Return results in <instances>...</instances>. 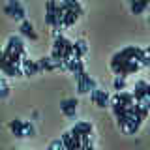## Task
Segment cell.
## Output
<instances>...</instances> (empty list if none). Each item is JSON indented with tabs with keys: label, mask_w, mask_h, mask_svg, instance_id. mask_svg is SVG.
Returning <instances> with one entry per match:
<instances>
[{
	"label": "cell",
	"mask_w": 150,
	"mask_h": 150,
	"mask_svg": "<svg viewBox=\"0 0 150 150\" xmlns=\"http://www.w3.org/2000/svg\"><path fill=\"white\" fill-rule=\"evenodd\" d=\"M118 54L122 58H128V60H137L141 62V58H143L144 54V49H141V47H135V45H129V47H124L122 51H118Z\"/></svg>",
	"instance_id": "obj_2"
},
{
	"label": "cell",
	"mask_w": 150,
	"mask_h": 150,
	"mask_svg": "<svg viewBox=\"0 0 150 150\" xmlns=\"http://www.w3.org/2000/svg\"><path fill=\"white\" fill-rule=\"evenodd\" d=\"M111 101H120V103H124V105H131V103L135 101V98H133V94H129V92L118 90V94H116Z\"/></svg>",
	"instance_id": "obj_10"
},
{
	"label": "cell",
	"mask_w": 150,
	"mask_h": 150,
	"mask_svg": "<svg viewBox=\"0 0 150 150\" xmlns=\"http://www.w3.org/2000/svg\"><path fill=\"white\" fill-rule=\"evenodd\" d=\"M129 4H131V11H133L135 15H139V13H143L144 9H148L141 0H129Z\"/></svg>",
	"instance_id": "obj_12"
},
{
	"label": "cell",
	"mask_w": 150,
	"mask_h": 150,
	"mask_svg": "<svg viewBox=\"0 0 150 150\" xmlns=\"http://www.w3.org/2000/svg\"><path fill=\"white\" fill-rule=\"evenodd\" d=\"M9 96V86L4 79H0V98H8Z\"/></svg>",
	"instance_id": "obj_16"
},
{
	"label": "cell",
	"mask_w": 150,
	"mask_h": 150,
	"mask_svg": "<svg viewBox=\"0 0 150 150\" xmlns=\"http://www.w3.org/2000/svg\"><path fill=\"white\" fill-rule=\"evenodd\" d=\"M54 148H66L64 146V143H62V139H58V141H53V143H49V150H54Z\"/></svg>",
	"instance_id": "obj_19"
},
{
	"label": "cell",
	"mask_w": 150,
	"mask_h": 150,
	"mask_svg": "<svg viewBox=\"0 0 150 150\" xmlns=\"http://www.w3.org/2000/svg\"><path fill=\"white\" fill-rule=\"evenodd\" d=\"M13 135H15L17 139H25L26 135H25V129H13Z\"/></svg>",
	"instance_id": "obj_21"
},
{
	"label": "cell",
	"mask_w": 150,
	"mask_h": 150,
	"mask_svg": "<svg viewBox=\"0 0 150 150\" xmlns=\"http://www.w3.org/2000/svg\"><path fill=\"white\" fill-rule=\"evenodd\" d=\"M4 13H6L8 17H11V19H17V17H15V11H13V8L9 6V4H6V6H4Z\"/></svg>",
	"instance_id": "obj_20"
},
{
	"label": "cell",
	"mask_w": 150,
	"mask_h": 150,
	"mask_svg": "<svg viewBox=\"0 0 150 150\" xmlns=\"http://www.w3.org/2000/svg\"><path fill=\"white\" fill-rule=\"evenodd\" d=\"M9 129H25V122H23V120H11V122H9Z\"/></svg>",
	"instance_id": "obj_17"
},
{
	"label": "cell",
	"mask_w": 150,
	"mask_h": 150,
	"mask_svg": "<svg viewBox=\"0 0 150 150\" xmlns=\"http://www.w3.org/2000/svg\"><path fill=\"white\" fill-rule=\"evenodd\" d=\"M36 133V129H34V126L30 124V122H25V135L26 137H32V135Z\"/></svg>",
	"instance_id": "obj_18"
},
{
	"label": "cell",
	"mask_w": 150,
	"mask_h": 150,
	"mask_svg": "<svg viewBox=\"0 0 150 150\" xmlns=\"http://www.w3.org/2000/svg\"><path fill=\"white\" fill-rule=\"evenodd\" d=\"M112 88H115V90H124V88H126V77H120V75H116L115 83H112Z\"/></svg>",
	"instance_id": "obj_14"
},
{
	"label": "cell",
	"mask_w": 150,
	"mask_h": 150,
	"mask_svg": "<svg viewBox=\"0 0 150 150\" xmlns=\"http://www.w3.org/2000/svg\"><path fill=\"white\" fill-rule=\"evenodd\" d=\"M21 34L23 36H26V38H30V40H38V34H36V30H34V26H32V23L30 21H26V19H23L21 21Z\"/></svg>",
	"instance_id": "obj_7"
},
{
	"label": "cell",
	"mask_w": 150,
	"mask_h": 150,
	"mask_svg": "<svg viewBox=\"0 0 150 150\" xmlns=\"http://www.w3.org/2000/svg\"><path fill=\"white\" fill-rule=\"evenodd\" d=\"M90 100L94 101V105H98L100 109H105V107L111 103L109 92H107V90H101V88H98V86L90 90Z\"/></svg>",
	"instance_id": "obj_1"
},
{
	"label": "cell",
	"mask_w": 150,
	"mask_h": 150,
	"mask_svg": "<svg viewBox=\"0 0 150 150\" xmlns=\"http://www.w3.org/2000/svg\"><path fill=\"white\" fill-rule=\"evenodd\" d=\"M8 4L13 8V11H15V17L19 21H23V19H26V13H25V8L21 6V2L19 0H8Z\"/></svg>",
	"instance_id": "obj_11"
},
{
	"label": "cell",
	"mask_w": 150,
	"mask_h": 150,
	"mask_svg": "<svg viewBox=\"0 0 150 150\" xmlns=\"http://www.w3.org/2000/svg\"><path fill=\"white\" fill-rule=\"evenodd\" d=\"M77 105H79V101L75 100V98H68V100L60 101V109H62V112L68 118H75V115H77Z\"/></svg>",
	"instance_id": "obj_4"
},
{
	"label": "cell",
	"mask_w": 150,
	"mask_h": 150,
	"mask_svg": "<svg viewBox=\"0 0 150 150\" xmlns=\"http://www.w3.org/2000/svg\"><path fill=\"white\" fill-rule=\"evenodd\" d=\"M45 23L51 25L54 30L60 28L58 26V19H56V2H54V0H49L47 6H45Z\"/></svg>",
	"instance_id": "obj_3"
},
{
	"label": "cell",
	"mask_w": 150,
	"mask_h": 150,
	"mask_svg": "<svg viewBox=\"0 0 150 150\" xmlns=\"http://www.w3.org/2000/svg\"><path fill=\"white\" fill-rule=\"evenodd\" d=\"M75 81H77V92L79 94H86L88 92V88H86V84H84L81 75H75Z\"/></svg>",
	"instance_id": "obj_15"
},
{
	"label": "cell",
	"mask_w": 150,
	"mask_h": 150,
	"mask_svg": "<svg viewBox=\"0 0 150 150\" xmlns=\"http://www.w3.org/2000/svg\"><path fill=\"white\" fill-rule=\"evenodd\" d=\"M92 129H94V126L90 124V122L81 120V122H77V124H75L69 131H71V133H75V135H84V133H92Z\"/></svg>",
	"instance_id": "obj_6"
},
{
	"label": "cell",
	"mask_w": 150,
	"mask_h": 150,
	"mask_svg": "<svg viewBox=\"0 0 150 150\" xmlns=\"http://www.w3.org/2000/svg\"><path fill=\"white\" fill-rule=\"evenodd\" d=\"M148 19H150V15H148Z\"/></svg>",
	"instance_id": "obj_22"
},
{
	"label": "cell",
	"mask_w": 150,
	"mask_h": 150,
	"mask_svg": "<svg viewBox=\"0 0 150 150\" xmlns=\"http://www.w3.org/2000/svg\"><path fill=\"white\" fill-rule=\"evenodd\" d=\"M8 47H11V49H15V51H19V53L23 54V58L26 56V51H25V43H23V40L19 36H11L8 40Z\"/></svg>",
	"instance_id": "obj_8"
},
{
	"label": "cell",
	"mask_w": 150,
	"mask_h": 150,
	"mask_svg": "<svg viewBox=\"0 0 150 150\" xmlns=\"http://www.w3.org/2000/svg\"><path fill=\"white\" fill-rule=\"evenodd\" d=\"M88 53V47H86V41L84 40H77L75 41V53H73V58L75 60H83V56Z\"/></svg>",
	"instance_id": "obj_9"
},
{
	"label": "cell",
	"mask_w": 150,
	"mask_h": 150,
	"mask_svg": "<svg viewBox=\"0 0 150 150\" xmlns=\"http://www.w3.org/2000/svg\"><path fill=\"white\" fill-rule=\"evenodd\" d=\"M64 8H66V13H64V19H62V26H73L75 23L79 21V13L77 11H73V9H69L68 6L64 4Z\"/></svg>",
	"instance_id": "obj_5"
},
{
	"label": "cell",
	"mask_w": 150,
	"mask_h": 150,
	"mask_svg": "<svg viewBox=\"0 0 150 150\" xmlns=\"http://www.w3.org/2000/svg\"><path fill=\"white\" fill-rule=\"evenodd\" d=\"M64 4L68 6L69 9H73V11H77L79 15H83V8H81V4L77 2V0H64Z\"/></svg>",
	"instance_id": "obj_13"
}]
</instances>
